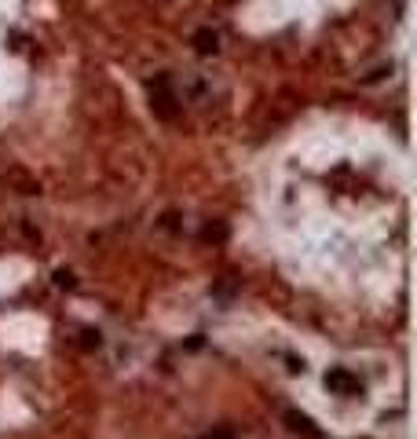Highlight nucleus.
<instances>
[{
	"label": "nucleus",
	"mask_w": 417,
	"mask_h": 439,
	"mask_svg": "<svg viewBox=\"0 0 417 439\" xmlns=\"http://www.w3.org/2000/svg\"><path fill=\"white\" fill-rule=\"evenodd\" d=\"M147 92H150V110H154V114H158L161 121H172V118H176V110H180V106H176L180 99H176L168 77H165V74H161V77H154Z\"/></svg>",
	"instance_id": "f257e3e1"
},
{
	"label": "nucleus",
	"mask_w": 417,
	"mask_h": 439,
	"mask_svg": "<svg viewBox=\"0 0 417 439\" xmlns=\"http://www.w3.org/2000/svg\"><path fill=\"white\" fill-rule=\"evenodd\" d=\"M285 425H290V432L300 435V439H322V428H315V421L300 410H285Z\"/></svg>",
	"instance_id": "f03ea898"
},
{
	"label": "nucleus",
	"mask_w": 417,
	"mask_h": 439,
	"mask_svg": "<svg viewBox=\"0 0 417 439\" xmlns=\"http://www.w3.org/2000/svg\"><path fill=\"white\" fill-rule=\"evenodd\" d=\"M190 44H194V52H198V55H216V52H219V33H216L212 26H205V30H198V33H194Z\"/></svg>",
	"instance_id": "7ed1b4c3"
},
{
	"label": "nucleus",
	"mask_w": 417,
	"mask_h": 439,
	"mask_svg": "<svg viewBox=\"0 0 417 439\" xmlns=\"http://www.w3.org/2000/svg\"><path fill=\"white\" fill-rule=\"evenodd\" d=\"M326 384H329V388H337V392H344V395L359 392V381L351 377L348 370H329V373H326Z\"/></svg>",
	"instance_id": "20e7f679"
},
{
	"label": "nucleus",
	"mask_w": 417,
	"mask_h": 439,
	"mask_svg": "<svg viewBox=\"0 0 417 439\" xmlns=\"http://www.w3.org/2000/svg\"><path fill=\"white\" fill-rule=\"evenodd\" d=\"M202 238H205V241H224V238H227V227H224V224H209V227L202 231Z\"/></svg>",
	"instance_id": "39448f33"
},
{
	"label": "nucleus",
	"mask_w": 417,
	"mask_h": 439,
	"mask_svg": "<svg viewBox=\"0 0 417 439\" xmlns=\"http://www.w3.org/2000/svg\"><path fill=\"white\" fill-rule=\"evenodd\" d=\"M55 282H59V285H66V290H74V285H77L70 271H59V275H55Z\"/></svg>",
	"instance_id": "423d86ee"
},
{
	"label": "nucleus",
	"mask_w": 417,
	"mask_h": 439,
	"mask_svg": "<svg viewBox=\"0 0 417 439\" xmlns=\"http://www.w3.org/2000/svg\"><path fill=\"white\" fill-rule=\"evenodd\" d=\"M202 439H234V432L224 428V432H209V435H202Z\"/></svg>",
	"instance_id": "0eeeda50"
}]
</instances>
